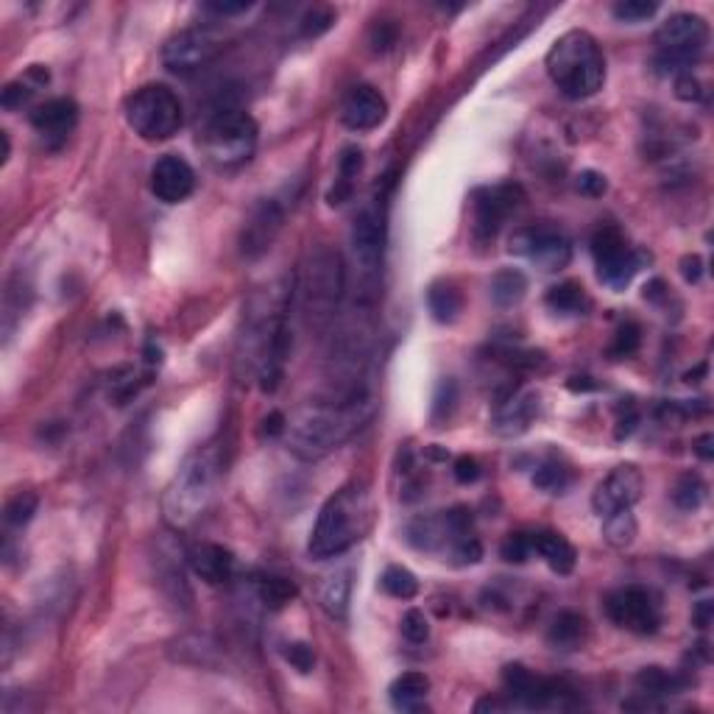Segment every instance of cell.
Masks as SVG:
<instances>
[{
    "instance_id": "cell-58",
    "label": "cell",
    "mask_w": 714,
    "mask_h": 714,
    "mask_svg": "<svg viewBox=\"0 0 714 714\" xmlns=\"http://www.w3.org/2000/svg\"><path fill=\"white\" fill-rule=\"evenodd\" d=\"M0 143H3V159H0V165H6V162H9V154H12L9 132H0Z\"/></svg>"
},
{
    "instance_id": "cell-26",
    "label": "cell",
    "mask_w": 714,
    "mask_h": 714,
    "mask_svg": "<svg viewBox=\"0 0 714 714\" xmlns=\"http://www.w3.org/2000/svg\"><path fill=\"white\" fill-rule=\"evenodd\" d=\"M530 544H533V553L544 558V564L558 572V575H569L575 564H578V553L575 547L556 533V530H539V533H530Z\"/></svg>"
},
{
    "instance_id": "cell-6",
    "label": "cell",
    "mask_w": 714,
    "mask_h": 714,
    "mask_svg": "<svg viewBox=\"0 0 714 714\" xmlns=\"http://www.w3.org/2000/svg\"><path fill=\"white\" fill-rule=\"evenodd\" d=\"M302 299L307 327H327L341 305L346 291V271L341 254L327 246H318L316 252L307 254L299 282L293 285Z\"/></svg>"
},
{
    "instance_id": "cell-23",
    "label": "cell",
    "mask_w": 714,
    "mask_h": 714,
    "mask_svg": "<svg viewBox=\"0 0 714 714\" xmlns=\"http://www.w3.org/2000/svg\"><path fill=\"white\" fill-rule=\"evenodd\" d=\"M187 564L201 581L210 583V586H221V583L232 581V575H235V556H232V550H226L224 544H193L187 550Z\"/></svg>"
},
{
    "instance_id": "cell-21",
    "label": "cell",
    "mask_w": 714,
    "mask_h": 714,
    "mask_svg": "<svg viewBox=\"0 0 714 714\" xmlns=\"http://www.w3.org/2000/svg\"><path fill=\"white\" fill-rule=\"evenodd\" d=\"M539 413V394L533 391H514L494 405L491 427L503 438H516L528 433V427Z\"/></svg>"
},
{
    "instance_id": "cell-38",
    "label": "cell",
    "mask_w": 714,
    "mask_h": 714,
    "mask_svg": "<svg viewBox=\"0 0 714 714\" xmlns=\"http://www.w3.org/2000/svg\"><path fill=\"white\" fill-rule=\"evenodd\" d=\"M569 480H572V475H569V469L564 466V463L547 461V463H542L539 469H536V475H533V486H536V489L547 491V494H561V491L569 486Z\"/></svg>"
},
{
    "instance_id": "cell-22",
    "label": "cell",
    "mask_w": 714,
    "mask_h": 714,
    "mask_svg": "<svg viewBox=\"0 0 714 714\" xmlns=\"http://www.w3.org/2000/svg\"><path fill=\"white\" fill-rule=\"evenodd\" d=\"M388 115V104L385 98L374 87L369 84H360V87H352L349 95L344 98L341 104V120H344L346 129L352 132H371L377 129L380 123Z\"/></svg>"
},
{
    "instance_id": "cell-20",
    "label": "cell",
    "mask_w": 714,
    "mask_h": 714,
    "mask_svg": "<svg viewBox=\"0 0 714 714\" xmlns=\"http://www.w3.org/2000/svg\"><path fill=\"white\" fill-rule=\"evenodd\" d=\"M79 123V106L73 98H51L31 109V126L45 143L62 146Z\"/></svg>"
},
{
    "instance_id": "cell-39",
    "label": "cell",
    "mask_w": 714,
    "mask_h": 714,
    "mask_svg": "<svg viewBox=\"0 0 714 714\" xmlns=\"http://www.w3.org/2000/svg\"><path fill=\"white\" fill-rule=\"evenodd\" d=\"M703 500H706V486L698 475H684L675 483L673 503L681 511H695V508H701Z\"/></svg>"
},
{
    "instance_id": "cell-49",
    "label": "cell",
    "mask_w": 714,
    "mask_h": 714,
    "mask_svg": "<svg viewBox=\"0 0 714 714\" xmlns=\"http://www.w3.org/2000/svg\"><path fill=\"white\" fill-rule=\"evenodd\" d=\"M452 475H455V480H458V483H463V486H469V483H475V480H480V475H483V469H480V463H477V458H472V455H461V458L455 461V466H452Z\"/></svg>"
},
{
    "instance_id": "cell-5",
    "label": "cell",
    "mask_w": 714,
    "mask_h": 714,
    "mask_svg": "<svg viewBox=\"0 0 714 714\" xmlns=\"http://www.w3.org/2000/svg\"><path fill=\"white\" fill-rule=\"evenodd\" d=\"M547 76L553 79L561 95L572 101L592 98L606 84V59L597 40L589 31H567L564 37L553 42L544 59Z\"/></svg>"
},
{
    "instance_id": "cell-10",
    "label": "cell",
    "mask_w": 714,
    "mask_h": 714,
    "mask_svg": "<svg viewBox=\"0 0 714 714\" xmlns=\"http://www.w3.org/2000/svg\"><path fill=\"white\" fill-rule=\"evenodd\" d=\"M349 249L355 260L357 279H360V296L369 299L366 293L377 291V282L383 274L385 252V212L377 199L366 201L357 210L352 229H349Z\"/></svg>"
},
{
    "instance_id": "cell-25",
    "label": "cell",
    "mask_w": 714,
    "mask_h": 714,
    "mask_svg": "<svg viewBox=\"0 0 714 714\" xmlns=\"http://www.w3.org/2000/svg\"><path fill=\"white\" fill-rule=\"evenodd\" d=\"M349 595H352V569L335 567L318 581V603L327 611V617L346 622L349 614Z\"/></svg>"
},
{
    "instance_id": "cell-46",
    "label": "cell",
    "mask_w": 714,
    "mask_h": 714,
    "mask_svg": "<svg viewBox=\"0 0 714 714\" xmlns=\"http://www.w3.org/2000/svg\"><path fill=\"white\" fill-rule=\"evenodd\" d=\"M575 190H578L581 196H586V199H600V196L609 190V182H606L603 173L583 171L578 173V179H575Z\"/></svg>"
},
{
    "instance_id": "cell-47",
    "label": "cell",
    "mask_w": 714,
    "mask_h": 714,
    "mask_svg": "<svg viewBox=\"0 0 714 714\" xmlns=\"http://www.w3.org/2000/svg\"><path fill=\"white\" fill-rule=\"evenodd\" d=\"M285 659H288L299 673H310L313 664H316V653H313V648H310L307 642H291V645H285Z\"/></svg>"
},
{
    "instance_id": "cell-44",
    "label": "cell",
    "mask_w": 714,
    "mask_h": 714,
    "mask_svg": "<svg viewBox=\"0 0 714 714\" xmlns=\"http://www.w3.org/2000/svg\"><path fill=\"white\" fill-rule=\"evenodd\" d=\"M402 636L410 645H424L430 639V622L424 617L422 609H408L402 617Z\"/></svg>"
},
{
    "instance_id": "cell-12",
    "label": "cell",
    "mask_w": 714,
    "mask_h": 714,
    "mask_svg": "<svg viewBox=\"0 0 714 714\" xmlns=\"http://www.w3.org/2000/svg\"><path fill=\"white\" fill-rule=\"evenodd\" d=\"M508 252L530 260L544 274H556L572 260V243L553 226H522L511 235Z\"/></svg>"
},
{
    "instance_id": "cell-34",
    "label": "cell",
    "mask_w": 714,
    "mask_h": 714,
    "mask_svg": "<svg viewBox=\"0 0 714 714\" xmlns=\"http://www.w3.org/2000/svg\"><path fill=\"white\" fill-rule=\"evenodd\" d=\"M603 539H606L611 547H617V550H625V547L634 544L636 516L631 514V508H622V511L603 516Z\"/></svg>"
},
{
    "instance_id": "cell-33",
    "label": "cell",
    "mask_w": 714,
    "mask_h": 714,
    "mask_svg": "<svg viewBox=\"0 0 714 714\" xmlns=\"http://www.w3.org/2000/svg\"><path fill=\"white\" fill-rule=\"evenodd\" d=\"M360 168H363V151L355 146L344 148L341 159H338V179L330 193V204H344L352 196V182L357 179Z\"/></svg>"
},
{
    "instance_id": "cell-50",
    "label": "cell",
    "mask_w": 714,
    "mask_h": 714,
    "mask_svg": "<svg viewBox=\"0 0 714 714\" xmlns=\"http://www.w3.org/2000/svg\"><path fill=\"white\" fill-rule=\"evenodd\" d=\"M371 45L374 51H388L397 45V26L394 23H377L371 28Z\"/></svg>"
},
{
    "instance_id": "cell-19",
    "label": "cell",
    "mask_w": 714,
    "mask_h": 714,
    "mask_svg": "<svg viewBox=\"0 0 714 714\" xmlns=\"http://www.w3.org/2000/svg\"><path fill=\"white\" fill-rule=\"evenodd\" d=\"M285 221V210L279 207L277 199H263L252 210V215L243 224V235H240V252L249 260H257L260 254L271 249V243L277 240L279 229Z\"/></svg>"
},
{
    "instance_id": "cell-4",
    "label": "cell",
    "mask_w": 714,
    "mask_h": 714,
    "mask_svg": "<svg viewBox=\"0 0 714 714\" xmlns=\"http://www.w3.org/2000/svg\"><path fill=\"white\" fill-rule=\"evenodd\" d=\"M371 522H374V505H371L369 489L363 483H349L321 505L307 553L316 561L344 556L357 542L366 539Z\"/></svg>"
},
{
    "instance_id": "cell-17",
    "label": "cell",
    "mask_w": 714,
    "mask_h": 714,
    "mask_svg": "<svg viewBox=\"0 0 714 714\" xmlns=\"http://www.w3.org/2000/svg\"><path fill=\"white\" fill-rule=\"evenodd\" d=\"M642 472L636 469L634 463H622L614 466L609 475L597 483L595 494H592V508L595 514L603 516L622 511V508H634L642 497Z\"/></svg>"
},
{
    "instance_id": "cell-53",
    "label": "cell",
    "mask_w": 714,
    "mask_h": 714,
    "mask_svg": "<svg viewBox=\"0 0 714 714\" xmlns=\"http://www.w3.org/2000/svg\"><path fill=\"white\" fill-rule=\"evenodd\" d=\"M285 424H288V419H285L279 410H271V413L263 419V436L268 438L285 436Z\"/></svg>"
},
{
    "instance_id": "cell-54",
    "label": "cell",
    "mask_w": 714,
    "mask_h": 714,
    "mask_svg": "<svg viewBox=\"0 0 714 714\" xmlns=\"http://www.w3.org/2000/svg\"><path fill=\"white\" fill-rule=\"evenodd\" d=\"M204 9L218 17H232V14H243L252 9V3H204Z\"/></svg>"
},
{
    "instance_id": "cell-40",
    "label": "cell",
    "mask_w": 714,
    "mask_h": 714,
    "mask_svg": "<svg viewBox=\"0 0 714 714\" xmlns=\"http://www.w3.org/2000/svg\"><path fill=\"white\" fill-rule=\"evenodd\" d=\"M639 344H642L639 324H636V321H625L620 330H617V335H614V344H611L609 355L614 357V360H625V357L636 355Z\"/></svg>"
},
{
    "instance_id": "cell-52",
    "label": "cell",
    "mask_w": 714,
    "mask_h": 714,
    "mask_svg": "<svg viewBox=\"0 0 714 714\" xmlns=\"http://www.w3.org/2000/svg\"><path fill=\"white\" fill-rule=\"evenodd\" d=\"M681 274H684V279L687 282H701V277H703V260L698 257V254H687L684 260H681Z\"/></svg>"
},
{
    "instance_id": "cell-42",
    "label": "cell",
    "mask_w": 714,
    "mask_h": 714,
    "mask_svg": "<svg viewBox=\"0 0 714 714\" xmlns=\"http://www.w3.org/2000/svg\"><path fill=\"white\" fill-rule=\"evenodd\" d=\"M332 23H335V12H332V9H327V6H313V9L302 17L299 31H302V37L313 40V37L327 34V31L332 28Z\"/></svg>"
},
{
    "instance_id": "cell-15",
    "label": "cell",
    "mask_w": 714,
    "mask_h": 714,
    "mask_svg": "<svg viewBox=\"0 0 714 714\" xmlns=\"http://www.w3.org/2000/svg\"><path fill=\"white\" fill-rule=\"evenodd\" d=\"M503 684L511 695V706H522V709L567 706L569 692H572L564 681L533 675L525 664H508L503 670Z\"/></svg>"
},
{
    "instance_id": "cell-9",
    "label": "cell",
    "mask_w": 714,
    "mask_h": 714,
    "mask_svg": "<svg viewBox=\"0 0 714 714\" xmlns=\"http://www.w3.org/2000/svg\"><path fill=\"white\" fill-rule=\"evenodd\" d=\"M126 123L148 143H165L182 129L185 109L171 87L146 84L126 101Z\"/></svg>"
},
{
    "instance_id": "cell-16",
    "label": "cell",
    "mask_w": 714,
    "mask_h": 714,
    "mask_svg": "<svg viewBox=\"0 0 714 714\" xmlns=\"http://www.w3.org/2000/svg\"><path fill=\"white\" fill-rule=\"evenodd\" d=\"M522 204V190L516 185H494L480 187L472 196V232L477 240H494L497 232L503 229V224L516 212V207Z\"/></svg>"
},
{
    "instance_id": "cell-51",
    "label": "cell",
    "mask_w": 714,
    "mask_h": 714,
    "mask_svg": "<svg viewBox=\"0 0 714 714\" xmlns=\"http://www.w3.org/2000/svg\"><path fill=\"white\" fill-rule=\"evenodd\" d=\"M636 422H639V413H636V408H634V402L628 399V405L625 408H617V438H628L631 433H634V427H636Z\"/></svg>"
},
{
    "instance_id": "cell-3",
    "label": "cell",
    "mask_w": 714,
    "mask_h": 714,
    "mask_svg": "<svg viewBox=\"0 0 714 714\" xmlns=\"http://www.w3.org/2000/svg\"><path fill=\"white\" fill-rule=\"evenodd\" d=\"M226 472L224 447L210 441L187 455L171 477L162 494V516L173 530L190 528L196 519L207 514L212 500L218 497Z\"/></svg>"
},
{
    "instance_id": "cell-55",
    "label": "cell",
    "mask_w": 714,
    "mask_h": 714,
    "mask_svg": "<svg viewBox=\"0 0 714 714\" xmlns=\"http://www.w3.org/2000/svg\"><path fill=\"white\" fill-rule=\"evenodd\" d=\"M712 614H714L712 603H709V600H701L698 609H695V614H692V622H695L698 628H709V625H712Z\"/></svg>"
},
{
    "instance_id": "cell-36",
    "label": "cell",
    "mask_w": 714,
    "mask_h": 714,
    "mask_svg": "<svg viewBox=\"0 0 714 714\" xmlns=\"http://www.w3.org/2000/svg\"><path fill=\"white\" fill-rule=\"evenodd\" d=\"M380 589L385 595L397 597V600H413L416 592H419V581L416 575L405 567H388L380 575Z\"/></svg>"
},
{
    "instance_id": "cell-18",
    "label": "cell",
    "mask_w": 714,
    "mask_h": 714,
    "mask_svg": "<svg viewBox=\"0 0 714 714\" xmlns=\"http://www.w3.org/2000/svg\"><path fill=\"white\" fill-rule=\"evenodd\" d=\"M196 190V171L190 162L176 154H165L151 168V193L162 204H182Z\"/></svg>"
},
{
    "instance_id": "cell-27",
    "label": "cell",
    "mask_w": 714,
    "mask_h": 714,
    "mask_svg": "<svg viewBox=\"0 0 714 714\" xmlns=\"http://www.w3.org/2000/svg\"><path fill=\"white\" fill-rule=\"evenodd\" d=\"M430 695V678L424 673H402L388 687V698L399 712H416Z\"/></svg>"
},
{
    "instance_id": "cell-56",
    "label": "cell",
    "mask_w": 714,
    "mask_h": 714,
    "mask_svg": "<svg viewBox=\"0 0 714 714\" xmlns=\"http://www.w3.org/2000/svg\"><path fill=\"white\" fill-rule=\"evenodd\" d=\"M712 444H714V438L709 436V433H706V436L695 438V444H692V450H695V455H698L701 461H712V458H714Z\"/></svg>"
},
{
    "instance_id": "cell-30",
    "label": "cell",
    "mask_w": 714,
    "mask_h": 714,
    "mask_svg": "<svg viewBox=\"0 0 714 714\" xmlns=\"http://www.w3.org/2000/svg\"><path fill=\"white\" fill-rule=\"evenodd\" d=\"M528 293V277L519 268H500L489 282V296L497 307H516Z\"/></svg>"
},
{
    "instance_id": "cell-41",
    "label": "cell",
    "mask_w": 714,
    "mask_h": 714,
    "mask_svg": "<svg viewBox=\"0 0 714 714\" xmlns=\"http://www.w3.org/2000/svg\"><path fill=\"white\" fill-rule=\"evenodd\" d=\"M656 12H659V3H653V0H620L611 6V14L620 23H642Z\"/></svg>"
},
{
    "instance_id": "cell-31",
    "label": "cell",
    "mask_w": 714,
    "mask_h": 714,
    "mask_svg": "<svg viewBox=\"0 0 714 714\" xmlns=\"http://www.w3.org/2000/svg\"><path fill=\"white\" fill-rule=\"evenodd\" d=\"M544 305L550 307L553 313H561V316H583L592 307V302H589L581 282H558L547 291Z\"/></svg>"
},
{
    "instance_id": "cell-45",
    "label": "cell",
    "mask_w": 714,
    "mask_h": 714,
    "mask_svg": "<svg viewBox=\"0 0 714 714\" xmlns=\"http://www.w3.org/2000/svg\"><path fill=\"white\" fill-rule=\"evenodd\" d=\"M500 556L508 564H525L533 556V544H530V533H511L505 536V542L500 544Z\"/></svg>"
},
{
    "instance_id": "cell-57",
    "label": "cell",
    "mask_w": 714,
    "mask_h": 714,
    "mask_svg": "<svg viewBox=\"0 0 714 714\" xmlns=\"http://www.w3.org/2000/svg\"><path fill=\"white\" fill-rule=\"evenodd\" d=\"M664 296V282L662 279H653L648 288H645V299H650V302H659Z\"/></svg>"
},
{
    "instance_id": "cell-35",
    "label": "cell",
    "mask_w": 714,
    "mask_h": 714,
    "mask_svg": "<svg viewBox=\"0 0 714 714\" xmlns=\"http://www.w3.org/2000/svg\"><path fill=\"white\" fill-rule=\"evenodd\" d=\"M257 597H260L265 609H285L296 597V583H291L288 578H279V575H263V578H257Z\"/></svg>"
},
{
    "instance_id": "cell-48",
    "label": "cell",
    "mask_w": 714,
    "mask_h": 714,
    "mask_svg": "<svg viewBox=\"0 0 714 714\" xmlns=\"http://www.w3.org/2000/svg\"><path fill=\"white\" fill-rule=\"evenodd\" d=\"M675 98H681V101H687V104H692V101H701L703 98L701 81L692 76V70H687V73H678V76H675Z\"/></svg>"
},
{
    "instance_id": "cell-2",
    "label": "cell",
    "mask_w": 714,
    "mask_h": 714,
    "mask_svg": "<svg viewBox=\"0 0 714 714\" xmlns=\"http://www.w3.org/2000/svg\"><path fill=\"white\" fill-rule=\"evenodd\" d=\"M371 416H374V397L366 385L341 397L307 402L293 410L285 424L288 450L302 461H318L346 444Z\"/></svg>"
},
{
    "instance_id": "cell-1",
    "label": "cell",
    "mask_w": 714,
    "mask_h": 714,
    "mask_svg": "<svg viewBox=\"0 0 714 714\" xmlns=\"http://www.w3.org/2000/svg\"><path fill=\"white\" fill-rule=\"evenodd\" d=\"M291 302L293 279L274 282L271 288L254 296L238 335V349H235L238 374L254 377L265 394L277 391L285 371V360L291 349V332H288Z\"/></svg>"
},
{
    "instance_id": "cell-32",
    "label": "cell",
    "mask_w": 714,
    "mask_h": 714,
    "mask_svg": "<svg viewBox=\"0 0 714 714\" xmlns=\"http://www.w3.org/2000/svg\"><path fill=\"white\" fill-rule=\"evenodd\" d=\"M427 307L436 321L441 324H452L455 318L461 316L463 310V296L455 285H447V282H436L430 291H427Z\"/></svg>"
},
{
    "instance_id": "cell-14",
    "label": "cell",
    "mask_w": 714,
    "mask_h": 714,
    "mask_svg": "<svg viewBox=\"0 0 714 714\" xmlns=\"http://www.w3.org/2000/svg\"><path fill=\"white\" fill-rule=\"evenodd\" d=\"M592 257L597 265V277L614 291H622L634 274L642 268V257L625 243L620 229L606 226L592 238Z\"/></svg>"
},
{
    "instance_id": "cell-11",
    "label": "cell",
    "mask_w": 714,
    "mask_h": 714,
    "mask_svg": "<svg viewBox=\"0 0 714 714\" xmlns=\"http://www.w3.org/2000/svg\"><path fill=\"white\" fill-rule=\"evenodd\" d=\"M224 51V34L218 28L193 26L173 34L171 40L162 48V65L171 73L187 76L196 73L201 67H207L212 59H218V53Z\"/></svg>"
},
{
    "instance_id": "cell-29",
    "label": "cell",
    "mask_w": 714,
    "mask_h": 714,
    "mask_svg": "<svg viewBox=\"0 0 714 714\" xmlns=\"http://www.w3.org/2000/svg\"><path fill=\"white\" fill-rule=\"evenodd\" d=\"M586 634H589V625L581 614L561 611L547 631V642L556 650H578L586 642Z\"/></svg>"
},
{
    "instance_id": "cell-24",
    "label": "cell",
    "mask_w": 714,
    "mask_h": 714,
    "mask_svg": "<svg viewBox=\"0 0 714 714\" xmlns=\"http://www.w3.org/2000/svg\"><path fill=\"white\" fill-rule=\"evenodd\" d=\"M636 684V698L639 701H628L622 703L625 709H653L659 698H667V695H675L684 689V678L675 673H667L664 667H645L639 670L634 678Z\"/></svg>"
},
{
    "instance_id": "cell-7",
    "label": "cell",
    "mask_w": 714,
    "mask_h": 714,
    "mask_svg": "<svg viewBox=\"0 0 714 714\" xmlns=\"http://www.w3.org/2000/svg\"><path fill=\"white\" fill-rule=\"evenodd\" d=\"M257 140H260V129L257 120L238 106H224L218 109L201 134L204 143V154L212 165L218 168H240L254 157L257 151Z\"/></svg>"
},
{
    "instance_id": "cell-37",
    "label": "cell",
    "mask_w": 714,
    "mask_h": 714,
    "mask_svg": "<svg viewBox=\"0 0 714 714\" xmlns=\"http://www.w3.org/2000/svg\"><path fill=\"white\" fill-rule=\"evenodd\" d=\"M37 505H40V500H37V494H31V491L14 494L12 500L6 503V508H3L6 525H12V528H23V525H28V522L34 519V514H37Z\"/></svg>"
},
{
    "instance_id": "cell-8",
    "label": "cell",
    "mask_w": 714,
    "mask_h": 714,
    "mask_svg": "<svg viewBox=\"0 0 714 714\" xmlns=\"http://www.w3.org/2000/svg\"><path fill=\"white\" fill-rule=\"evenodd\" d=\"M706 45H709V26L701 14L675 12L656 31L653 65L662 76L687 73L689 67L706 53Z\"/></svg>"
},
{
    "instance_id": "cell-43",
    "label": "cell",
    "mask_w": 714,
    "mask_h": 714,
    "mask_svg": "<svg viewBox=\"0 0 714 714\" xmlns=\"http://www.w3.org/2000/svg\"><path fill=\"white\" fill-rule=\"evenodd\" d=\"M455 402H458V385L455 380H441L436 388V397H433V419L436 422H444L450 419L452 410H455Z\"/></svg>"
},
{
    "instance_id": "cell-13",
    "label": "cell",
    "mask_w": 714,
    "mask_h": 714,
    "mask_svg": "<svg viewBox=\"0 0 714 714\" xmlns=\"http://www.w3.org/2000/svg\"><path fill=\"white\" fill-rule=\"evenodd\" d=\"M606 609V617H609L617 628L622 631H631V634L648 636L659 631L662 625V611H659V603L653 600L648 589L642 586H625V589H617L606 597L603 603Z\"/></svg>"
},
{
    "instance_id": "cell-28",
    "label": "cell",
    "mask_w": 714,
    "mask_h": 714,
    "mask_svg": "<svg viewBox=\"0 0 714 714\" xmlns=\"http://www.w3.org/2000/svg\"><path fill=\"white\" fill-rule=\"evenodd\" d=\"M48 70L42 65H34L28 67L26 76H20V79L9 81L6 87H3V93H0V104H3V109H23V106L34 98V95L40 93L42 87L48 84Z\"/></svg>"
}]
</instances>
